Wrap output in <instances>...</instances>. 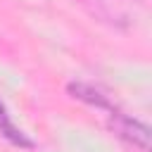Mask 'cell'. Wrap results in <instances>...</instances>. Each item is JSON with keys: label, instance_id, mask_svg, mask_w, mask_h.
Segmentation results:
<instances>
[{"label": "cell", "instance_id": "1", "mask_svg": "<svg viewBox=\"0 0 152 152\" xmlns=\"http://www.w3.org/2000/svg\"><path fill=\"white\" fill-rule=\"evenodd\" d=\"M109 119H112V131H114L119 138H124L126 142H131V145L138 147L140 152H147V150H150V131H147L145 124L126 116V114L119 112L116 107L109 112Z\"/></svg>", "mask_w": 152, "mask_h": 152}, {"label": "cell", "instance_id": "2", "mask_svg": "<svg viewBox=\"0 0 152 152\" xmlns=\"http://www.w3.org/2000/svg\"><path fill=\"white\" fill-rule=\"evenodd\" d=\"M0 135H2L10 145H14V147H19V150H31V147H33V140L12 121V116H10V112H7V107H5L2 100H0Z\"/></svg>", "mask_w": 152, "mask_h": 152}]
</instances>
